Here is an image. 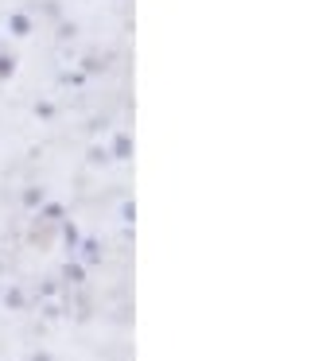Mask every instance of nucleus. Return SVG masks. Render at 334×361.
I'll return each mask as SVG.
<instances>
[{
  "label": "nucleus",
  "instance_id": "f257e3e1",
  "mask_svg": "<svg viewBox=\"0 0 334 361\" xmlns=\"http://www.w3.org/2000/svg\"><path fill=\"white\" fill-rule=\"evenodd\" d=\"M12 27H16V35H23V32H28V20H23V16H12Z\"/></svg>",
  "mask_w": 334,
  "mask_h": 361
}]
</instances>
